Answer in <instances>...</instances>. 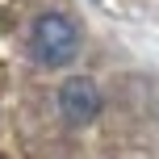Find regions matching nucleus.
I'll return each mask as SVG.
<instances>
[{
    "label": "nucleus",
    "mask_w": 159,
    "mask_h": 159,
    "mask_svg": "<svg viewBox=\"0 0 159 159\" xmlns=\"http://www.w3.org/2000/svg\"><path fill=\"white\" fill-rule=\"evenodd\" d=\"M59 113H63L67 126H88V121H96V113H101V92H96V84L88 75H71L63 88H59Z\"/></svg>",
    "instance_id": "obj_2"
},
{
    "label": "nucleus",
    "mask_w": 159,
    "mask_h": 159,
    "mask_svg": "<svg viewBox=\"0 0 159 159\" xmlns=\"http://www.w3.org/2000/svg\"><path fill=\"white\" fill-rule=\"evenodd\" d=\"M30 50L42 67H63L80 55V30L71 17L63 13H42L34 21V34H30Z\"/></svg>",
    "instance_id": "obj_1"
}]
</instances>
